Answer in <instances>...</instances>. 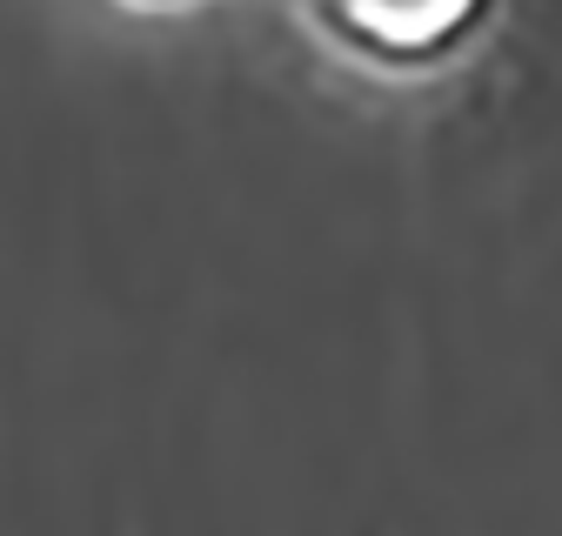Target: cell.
<instances>
[{"label": "cell", "instance_id": "6da1fadb", "mask_svg": "<svg viewBox=\"0 0 562 536\" xmlns=\"http://www.w3.org/2000/svg\"><path fill=\"white\" fill-rule=\"evenodd\" d=\"M488 8L496 0H308V21L341 54L408 75V67H436L462 54L482 34Z\"/></svg>", "mask_w": 562, "mask_h": 536}, {"label": "cell", "instance_id": "7a4b0ae2", "mask_svg": "<svg viewBox=\"0 0 562 536\" xmlns=\"http://www.w3.org/2000/svg\"><path fill=\"white\" fill-rule=\"evenodd\" d=\"M140 8H168V0H140Z\"/></svg>", "mask_w": 562, "mask_h": 536}]
</instances>
